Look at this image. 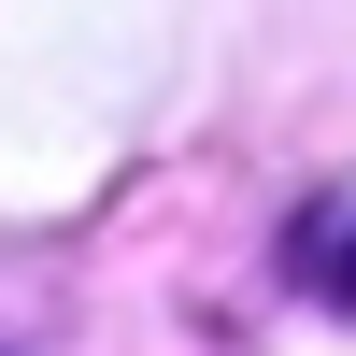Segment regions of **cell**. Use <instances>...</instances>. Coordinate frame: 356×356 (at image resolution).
<instances>
[{
    "label": "cell",
    "mask_w": 356,
    "mask_h": 356,
    "mask_svg": "<svg viewBox=\"0 0 356 356\" xmlns=\"http://www.w3.org/2000/svg\"><path fill=\"white\" fill-rule=\"evenodd\" d=\"M342 285H356V257H342Z\"/></svg>",
    "instance_id": "6da1fadb"
}]
</instances>
